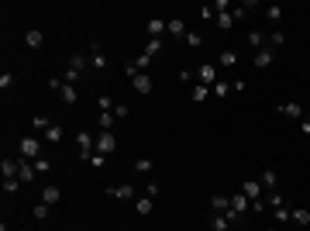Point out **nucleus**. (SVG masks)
<instances>
[{
  "label": "nucleus",
  "mask_w": 310,
  "mask_h": 231,
  "mask_svg": "<svg viewBox=\"0 0 310 231\" xmlns=\"http://www.w3.org/2000/svg\"><path fill=\"white\" fill-rule=\"evenodd\" d=\"M21 190V179H3V193H17Z\"/></svg>",
  "instance_id": "obj_43"
},
{
  "label": "nucleus",
  "mask_w": 310,
  "mask_h": 231,
  "mask_svg": "<svg viewBox=\"0 0 310 231\" xmlns=\"http://www.w3.org/2000/svg\"><path fill=\"white\" fill-rule=\"evenodd\" d=\"M200 17H204V21H217V10H214V7H200Z\"/></svg>",
  "instance_id": "obj_45"
},
{
  "label": "nucleus",
  "mask_w": 310,
  "mask_h": 231,
  "mask_svg": "<svg viewBox=\"0 0 310 231\" xmlns=\"http://www.w3.org/2000/svg\"><path fill=\"white\" fill-rule=\"evenodd\" d=\"M49 169H52V162H49L45 155H42V159H35V173H49Z\"/></svg>",
  "instance_id": "obj_42"
},
{
  "label": "nucleus",
  "mask_w": 310,
  "mask_h": 231,
  "mask_svg": "<svg viewBox=\"0 0 310 231\" xmlns=\"http://www.w3.org/2000/svg\"><path fill=\"white\" fill-rule=\"evenodd\" d=\"M97 152L100 155L117 152V135H114V131H100V135H97Z\"/></svg>",
  "instance_id": "obj_3"
},
{
  "label": "nucleus",
  "mask_w": 310,
  "mask_h": 231,
  "mask_svg": "<svg viewBox=\"0 0 310 231\" xmlns=\"http://www.w3.org/2000/svg\"><path fill=\"white\" fill-rule=\"evenodd\" d=\"M145 56H149V59L162 56V38H149V45H145Z\"/></svg>",
  "instance_id": "obj_29"
},
{
  "label": "nucleus",
  "mask_w": 310,
  "mask_h": 231,
  "mask_svg": "<svg viewBox=\"0 0 310 231\" xmlns=\"http://www.w3.org/2000/svg\"><path fill=\"white\" fill-rule=\"evenodd\" d=\"M228 225H231V221H228L224 214H210V231H228Z\"/></svg>",
  "instance_id": "obj_28"
},
{
  "label": "nucleus",
  "mask_w": 310,
  "mask_h": 231,
  "mask_svg": "<svg viewBox=\"0 0 310 231\" xmlns=\"http://www.w3.org/2000/svg\"><path fill=\"white\" fill-rule=\"evenodd\" d=\"M283 45H286V35H283V31H272V35L265 38V49H272V52H279Z\"/></svg>",
  "instance_id": "obj_17"
},
{
  "label": "nucleus",
  "mask_w": 310,
  "mask_h": 231,
  "mask_svg": "<svg viewBox=\"0 0 310 231\" xmlns=\"http://www.w3.org/2000/svg\"><path fill=\"white\" fill-rule=\"evenodd\" d=\"M17 159H28V162H35V159H42V142L38 138H21L17 142Z\"/></svg>",
  "instance_id": "obj_1"
},
{
  "label": "nucleus",
  "mask_w": 310,
  "mask_h": 231,
  "mask_svg": "<svg viewBox=\"0 0 310 231\" xmlns=\"http://www.w3.org/2000/svg\"><path fill=\"white\" fill-rule=\"evenodd\" d=\"M59 200H62V190H59L55 183H49V186L42 190V204H49V207H52V204H59Z\"/></svg>",
  "instance_id": "obj_9"
},
{
  "label": "nucleus",
  "mask_w": 310,
  "mask_h": 231,
  "mask_svg": "<svg viewBox=\"0 0 310 231\" xmlns=\"http://www.w3.org/2000/svg\"><path fill=\"white\" fill-rule=\"evenodd\" d=\"M103 162H107V155L93 152V159H90V166H93V169H103Z\"/></svg>",
  "instance_id": "obj_47"
},
{
  "label": "nucleus",
  "mask_w": 310,
  "mask_h": 231,
  "mask_svg": "<svg viewBox=\"0 0 310 231\" xmlns=\"http://www.w3.org/2000/svg\"><path fill=\"white\" fill-rule=\"evenodd\" d=\"M100 111H114V100H110V93H100Z\"/></svg>",
  "instance_id": "obj_46"
},
{
  "label": "nucleus",
  "mask_w": 310,
  "mask_h": 231,
  "mask_svg": "<svg viewBox=\"0 0 310 231\" xmlns=\"http://www.w3.org/2000/svg\"><path fill=\"white\" fill-rule=\"evenodd\" d=\"M152 197H138V200H135V211H138V214H142V218H145V214H152Z\"/></svg>",
  "instance_id": "obj_26"
},
{
  "label": "nucleus",
  "mask_w": 310,
  "mask_h": 231,
  "mask_svg": "<svg viewBox=\"0 0 310 231\" xmlns=\"http://www.w3.org/2000/svg\"><path fill=\"white\" fill-rule=\"evenodd\" d=\"M59 90H62V104H69V107H73V104H76V100H79L76 86H69V83H62V86H59Z\"/></svg>",
  "instance_id": "obj_24"
},
{
  "label": "nucleus",
  "mask_w": 310,
  "mask_h": 231,
  "mask_svg": "<svg viewBox=\"0 0 310 231\" xmlns=\"http://www.w3.org/2000/svg\"><path fill=\"white\" fill-rule=\"evenodd\" d=\"M207 97H214V93H210V86H204V83H197V86H193V93H190V100H193V104H204Z\"/></svg>",
  "instance_id": "obj_19"
},
{
  "label": "nucleus",
  "mask_w": 310,
  "mask_h": 231,
  "mask_svg": "<svg viewBox=\"0 0 310 231\" xmlns=\"http://www.w3.org/2000/svg\"><path fill=\"white\" fill-rule=\"evenodd\" d=\"M265 200L272 204V211H276V207H283V193H279V190H265Z\"/></svg>",
  "instance_id": "obj_34"
},
{
  "label": "nucleus",
  "mask_w": 310,
  "mask_h": 231,
  "mask_svg": "<svg viewBox=\"0 0 310 231\" xmlns=\"http://www.w3.org/2000/svg\"><path fill=\"white\" fill-rule=\"evenodd\" d=\"M24 45H28V49H42V45H45V35H42L38 28H31V31L24 35Z\"/></svg>",
  "instance_id": "obj_13"
},
{
  "label": "nucleus",
  "mask_w": 310,
  "mask_h": 231,
  "mask_svg": "<svg viewBox=\"0 0 310 231\" xmlns=\"http://www.w3.org/2000/svg\"><path fill=\"white\" fill-rule=\"evenodd\" d=\"M62 135H66V131H62V124H52V128L45 131V142H49V145H59V142H62Z\"/></svg>",
  "instance_id": "obj_23"
},
{
  "label": "nucleus",
  "mask_w": 310,
  "mask_h": 231,
  "mask_svg": "<svg viewBox=\"0 0 310 231\" xmlns=\"http://www.w3.org/2000/svg\"><path fill=\"white\" fill-rule=\"evenodd\" d=\"M114 111H100V117H97V124H100V131H114Z\"/></svg>",
  "instance_id": "obj_20"
},
{
  "label": "nucleus",
  "mask_w": 310,
  "mask_h": 231,
  "mask_svg": "<svg viewBox=\"0 0 310 231\" xmlns=\"http://www.w3.org/2000/svg\"><path fill=\"white\" fill-rule=\"evenodd\" d=\"M90 56H93V69H107V56H103L100 42H90Z\"/></svg>",
  "instance_id": "obj_8"
},
{
  "label": "nucleus",
  "mask_w": 310,
  "mask_h": 231,
  "mask_svg": "<svg viewBox=\"0 0 310 231\" xmlns=\"http://www.w3.org/2000/svg\"><path fill=\"white\" fill-rule=\"evenodd\" d=\"M69 69L83 73V69H86V59H83V56H73V59H69Z\"/></svg>",
  "instance_id": "obj_39"
},
{
  "label": "nucleus",
  "mask_w": 310,
  "mask_h": 231,
  "mask_svg": "<svg viewBox=\"0 0 310 231\" xmlns=\"http://www.w3.org/2000/svg\"><path fill=\"white\" fill-rule=\"evenodd\" d=\"M228 211H231V197L214 193V197H210V214H228Z\"/></svg>",
  "instance_id": "obj_6"
},
{
  "label": "nucleus",
  "mask_w": 310,
  "mask_h": 231,
  "mask_svg": "<svg viewBox=\"0 0 310 231\" xmlns=\"http://www.w3.org/2000/svg\"><path fill=\"white\" fill-rule=\"evenodd\" d=\"M231 207L238 211V214H248V211H252V200H248V197L238 190V193H231Z\"/></svg>",
  "instance_id": "obj_10"
},
{
  "label": "nucleus",
  "mask_w": 310,
  "mask_h": 231,
  "mask_svg": "<svg viewBox=\"0 0 310 231\" xmlns=\"http://www.w3.org/2000/svg\"><path fill=\"white\" fill-rule=\"evenodd\" d=\"M31 124H35V131H42V135H45V131L52 128V121H49L45 114H35V117H31Z\"/></svg>",
  "instance_id": "obj_30"
},
{
  "label": "nucleus",
  "mask_w": 310,
  "mask_h": 231,
  "mask_svg": "<svg viewBox=\"0 0 310 231\" xmlns=\"http://www.w3.org/2000/svg\"><path fill=\"white\" fill-rule=\"evenodd\" d=\"M265 231H279V228H265Z\"/></svg>",
  "instance_id": "obj_49"
},
{
  "label": "nucleus",
  "mask_w": 310,
  "mask_h": 231,
  "mask_svg": "<svg viewBox=\"0 0 310 231\" xmlns=\"http://www.w3.org/2000/svg\"><path fill=\"white\" fill-rule=\"evenodd\" d=\"M128 114H131V107H128V104H114V117H121V121H124Z\"/></svg>",
  "instance_id": "obj_41"
},
{
  "label": "nucleus",
  "mask_w": 310,
  "mask_h": 231,
  "mask_svg": "<svg viewBox=\"0 0 310 231\" xmlns=\"http://www.w3.org/2000/svg\"><path fill=\"white\" fill-rule=\"evenodd\" d=\"M210 93H214V97H228V93H231V83H224V79H217V83L210 86Z\"/></svg>",
  "instance_id": "obj_33"
},
{
  "label": "nucleus",
  "mask_w": 310,
  "mask_h": 231,
  "mask_svg": "<svg viewBox=\"0 0 310 231\" xmlns=\"http://www.w3.org/2000/svg\"><path fill=\"white\" fill-rule=\"evenodd\" d=\"M14 86V73H0V90H10Z\"/></svg>",
  "instance_id": "obj_44"
},
{
  "label": "nucleus",
  "mask_w": 310,
  "mask_h": 231,
  "mask_svg": "<svg viewBox=\"0 0 310 231\" xmlns=\"http://www.w3.org/2000/svg\"><path fill=\"white\" fill-rule=\"evenodd\" d=\"M245 42H248V49H252V52H262V49H265V35H262V31H248V38H245Z\"/></svg>",
  "instance_id": "obj_14"
},
{
  "label": "nucleus",
  "mask_w": 310,
  "mask_h": 231,
  "mask_svg": "<svg viewBox=\"0 0 310 231\" xmlns=\"http://www.w3.org/2000/svg\"><path fill=\"white\" fill-rule=\"evenodd\" d=\"M290 221H293V225H304V228H307V225H310V211H304V207L290 211Z\"/></svg>",
  "instance_id": "obj_25"
},
{
  "label": "nucleus",
  "mask_w": 310,
  "mask_h": 231,
  "mask_svg": "<svg viewBox=\"0 0 310 231\" xmlns=\"http://www.w3.org/2000/svg\"><path fill=\"white\" fill-rule=\"evenodd\" d=\"M234 62H238V52H234V49H224L221 59H217V66H234Z\"/></svg>",
  "instance_id": "obj_31"
},
{
  "label": "nucleus",
  "mask_w": 310,
  "mask_h": 231,
  "mask_svg": "<svg viewBox=\"0 0 310 231\" xmlns=\"http://www.w3.org/2000/svg\"><path fill=\"white\" fill-rule=\"evenodd\" d=\"M272 49H262V52H255V69H265V66H272Z\"/></svg>",
  "instance_id": "obj_18"
},
{
  "label": "nucleus",
  "mask_w": 310,
  "mask_h": 231,
  "mask_svg": "<svg viewBox=\"0 0 310 231\" xmlns=\"http://www.w3.org/2000/svg\"><path fill=\"white\" fill-rule=\"evenodd\" d=\"M217 28H221V31H231V28H234V14H231V10L217 14Z\"/></svg>",
  "instance_id": "obj_27"
},
{
  "label": "nucleus",
  "mask_w": 310,
  "mask_h": 231,
  "mask_svg": "<svg viewBox=\"0 0 310 231\" xmlns=\"http://www.w3.org/2000/svg\"><path fill=\"white\" fill-rule=\"evenodd\" d=\"M76 145H79V159L83 162H90L93 152H97V138L90 135V131H76Z\"/></svg>",
  "instance_id": "obj_2"
},
{
  "label": "nucleus",
  "mask_w": 310,
  "mask_h": 231,
  "mask_svg": "<svg viewBox=\"0 0 310 231\" xmlns=\"http://www.w3.org/2000/svg\"><path fill=\"white\" fill-rule=\"evenodd\" d=\"M265 17H269L272 24H279V21H283V7H279V3H272V7H265Z\"/></svg>",
  "instance_id": "obj_32"
},
{
  "label": "nucleus",
  "mask_w": 310,
  "mask_h": 231,
  "mask_svg": "<svg viewBox=\"0 0 310 231\" xmlns=\"http://www.w3.org/2000/svg\"><path fill=\"white\" fill-rule=\"evenodd\" d=\"M145 31H149V38H162V31H165V21H162V17H149Z\"/></svg>",
  "instance_id": "obj_12"
},
{
  "label": "nucleus",
  "mask_w": 310,
  "mask_h": 231,
  "mask_svg": "<svg viewBox=\"0 0 310 231\" xmlns=\"http://www.w3.org/2000/svg\"><path fill=\"white\" fill-rule=\"evenodd\" d=\"M165 31H169L172 38H186V35H190V31H186V24H183L179 17H169V21H165Z\"/></svg>",
  "instance_id": "obj_7"
},
{
  "label": "nucleus",
  "mask_w": 310,
  "mask_h": 231,
  "mask_svg": "<svg viewBox=\"0 0 310 231\" xmlns=\"http://www.w3.org/2000/svg\"><path fill=\"white\" fill-rule=\"evenodd\" d=\"M135 169H138V173H152L155 162H152V159H138V162H135Z\"/></svg>",
  "instance_id": "obj_38"
},
{
  "label": "nucleus",
  "mask_w": 310,
  "mask_h": 231,
  "mask_svg": "<svg viewBox=\"0 0 310 231\" xmlns=\"http://www.w3.org/2000/svg\"><path fill=\"white\" fill-rule=\"evenodd\" d=\"M276 111H279V114H286V117H300V121H304V107H300L297 100H290V104H279Z\"/></svg>",
  "instance_id": "obj_11"
},
{
  "label": "nucleus",
  "mask_w": 310,
  "mask_h": 231,
  "mask_svg": "<svg viewBox=\"0 0 310 231\" xmlns=\"http://www.w3.org/2000/svg\"><path fill=\"white\" fill-rule=\"evenodd\" d=\"M0 231H7V228H0Z\"/></svg>",
  "instance_id": "obj_50"
},
{
  "label": "nucleus",
  "mask_w": 310,
  "mask_h": 231,
  "mask_svg": "<svg viewBox=\"0 0 310 231\" xmlns=\"http://www.w3.org/2000/svg\"><path fill=\"white\" fill-rule=\"evenodd\" d=\"M45 218H49V204L38 200V204H35V221H45Z\"/></svg>",
  "instance_id": "obj_36"
},
{
  "label": "nucleus",
  "mask_w": 310,
  "mask_h": 231,
  "mask_svg": "<svg viewBox=\"0 0 310 231\" xmlns=\"http://www.w3.org/2000/svg\"><path fill=\"white\" fill-rule=\"evenodd\" d=\"M131 62H135V69H138V73H145V66H152V59H149L145 52H142V56H135Z\"/></svg>",
  "instance_id": "obj_35"
},
{
  "label": "nucleus",
  "mask_w": 310,
  "mask_h": 231,
  "mask_svg": "<svg viewBox=\"0 0 310 231\" xmlns=\"http://www.w3.org/2000/svg\"><path fill=\"white\" fill-rule=\"evenodd\" d=\"M200 83L204 86H214L217 83V66H200Z\"/></svg>",
  "instance_id": "obj_16"
},
{
  "label": "nucleus",
  "mask_w": 310,
  "mask_h": 231,
  "mask_svg": "<svg viewBox=\"0 0 310 231\" xmlns=\"http://www.w3.org/2000/svg\"><path fill=\"white\" fill-rule=\"evenodd\" d=\"M107 197H117V200H135V186H131V183H117V186H107Z\"/></svg>",
  "instance_id": "obj_5"
},
{
  "label": "nucleus",
  "mask_w": 310,
  "mask_h": 231,
  "mask_svg": "<svg viewBox=\"0 0 310 231\" xmlns=\"http://www.w3.org/2000/svg\"><path fill=\"white\" fill-rule=\"evenodd\" d=\"M17 179H21V183H31V179H35V162L21 159V173H17Z\"/></svg>",
  "instance_id": "obj_21"
},
{
  "label": "nucleus",
  "mask_w": 310,
  "mask_h": 231,
  "mask_svg": "<svg viewBox=\"0 0 310 231\" xmlns=\"http://www.w3.org/2000/svg\"><path fill=\"white\" fill-rule=\"evenodd\" d=\"M258 183H262L265 190H276V183H279V176H276V169H262V176H258Z\"/></svg>",
  "instance_id": "obj_22"
},
{
  "label": "nucleus",
  "mask_w": 310,
  "mask_h": 231,
  "mask_svg": "<svg viewBox=\"0 0 310 231\" xmlns=\"http://www.w3.org/2000/svg\"><path fill=\"white\" fill-rule=\"evenodd\" d=\"M241 193H245V197H248V200L255 204V200H262V193H265V186H262L258 179H245V183H241Z\"/></svg>",
  "instance_id": "obj_4"
},
{
  "label": "nucleus",
  "mask_w": 310,
  "mask_h": 231,
  "mask_svg": "<svg viewBox=\"0 0 310 231\" xmlns=\"http://www.w3.org/2000/svg\"><path fill=\"white\" fill-rule=\"evenodd\" d=\"M300 131H304V135H310V117H304V121H300Z\"/></svg>",
  "instance_id": "obj_48"
},
{
  "label": "nucleus",
  "mask_w": 310,
  "mask_h": 231,
  "mask_svg": "<svg viewBox=\"0 0 310 231\" xmlns=\"http://www.w3.org/2000/svg\"><path fill=\"white\" fill-rule=\"evenodd\" d=\"M272 214H276V221H279V225H286V221H290V207H286V204H283V207H276Z\"/></svg>",
  "instance_id": "obj_37"
},
{
  "label": "nucleus",
  "mask_w": 310,
  "mask_h": 231,
  "mask_svg": "<svg viewBox=\"0 0 310 231\" xmlns=\"http://www.w3.org/2000/svg\"><path fill=\"white\" fill-rule=\"evenodd\" d=\"M131 83H135V90H138L142 97H145V93H152V79H149V73H138Z\"/></svg>",
  "instance_id": "obj_15"
},
{
  "label": "nucleus",
  "mask_w": 310,
  "mask_h": 231,
  "mask_svg": "<svg viewBox=\"0 0 310 231\" xmlns=\"http://www.w3.org/2000/svg\"><path fill=\"white\" fill-rule=\"evenodd\" d=\"M183 42H186V45H190V49H200V42H204V38H200V35H197V31H190V35H186V38H183Z\"/></svg>",
  "instance_id": "obj_40"
}]
</instances>
